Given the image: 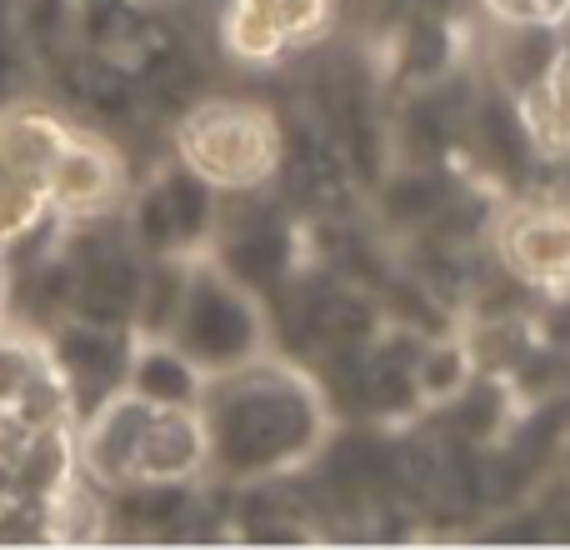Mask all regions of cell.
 <instances>
[{"mask_svg": "<svg viewBox=\"0 0 570 550\" xmlns=\"http://www.w3.org/2000/svg\"><path fill=\"white\" fill-rule=\"evenodd\" d=\"M50 355L60 365L66 395L80 405V415H96L100 405L116 395V385L126 381V341L110 325H90V321H66L50 335Z\"/></svg>", "mask_w": 570, "mask_h": 550, "instance_id": "cell-1", "label": "cell"}, {"mask_svg": "<svg viewBox=\"0 0 570 550\" xmlns=\"http://www.w3.org/2000/svg\"><path fill=\"white\" fill-rule=\"evenodd\" d=\"M176 331H186V351L210 365L236 361V355L250 351V311L230 291H220L216 281H200L196 291H186Z\"/></svg>", "mask_w": 570, "mask_h": 550, "instance_id": "cell-2", "label": "cell"}, {"mask_svg": "<svg viewBox=\"0 0 570 550\" xmlns=\"http://www.w3.org/2000/svg\"><path fill=\"white\" fill-rule=\"evenodd\" d=\"M150 425V405L140 401H106L90 415L86 431V465L100 481H126L136 475V455H140V435Z\"/></svg>", "mask_w": 570, "mask_h": 550, "instance_id": "cell-3", "label": "cell"}, {"mask_svg": "<svg viewBox=\"0 0 570 550\" xmlns=\"http://www.w3.org/2000/svg\"><path fill=\"white\" fill-rule=\"evenodd\" d=\"M46 391H66V385H50L30 345L0 325V411L26 415V421H50V405H40Z\"/></svg>", "mask_w": 570, "mask_h": 550, "instance_id": "cell-4", "label": "cell"}, {"mask_svg": "<svg viewBox=\"0 0 570 550\" xmlns=\"http://www.w3.org/2000/svg\"><path fill=\"white\" fill-rule=\"evenodd\" d=\"M130 391L146 405H190L196 401V375L176 351H140L126 365Z\"/></svg>", "mask_w": 570, "mask_h": 550, "instance_id": "cell-5", "label": "cell"}, {"mask_svg": "<svg viewBox=\"0 0 570 550\" xmlns=\"http://www.w3.org/2000/svg\"><path fill=\"white\" fill-rule=\"evenodd\" d=\"M441 206H445V186L431 170H405V176H395L391 186H385V216H391L395 226L431 220Z\"/></svg>", "mask_w": 570, "mask_h": 550, "instance_id": "cell-6", "label": "cell"}, {"mask_svg": "<svg viewBox=\"0 0 570 550\" xmlns=\"http://www.w3.org/2000/svg\"><path fill=\"white\" fill-rule=\"evenodd\" d=\"M180 301H186V275L176 266H160L150 275H140V295H136V315L150 335H166L176 331V315H180Z\"/></svg>", "mask_w": 570, "mask_h": 550, "instance_id": "cell-7", "label": "cell"}, {"mask_svg": "<svg viewBox=\"0 0 570 550\" xmlns=\"http://www.w3.org/2000/svg\"><path fill=\"white\" fill-rule=\"evenodd\" d=\"M160 200H166V210H170V230H176L180 246L206 236V226H210V196H206V186H200L196 176H170V186L160 190Z\"/></svg>", "mask_w": 570, "mask_h": 550, "instance_id": "cell-8", "label": "cell"}, {"mask_svg": "<svg viewBox=\"0 0 570 550\" xmlns=\"http://www.w3.org/2000/svg\"><path fill=\"white\" fill-rule=\"evenodd\" d=\"M481 140L491 146L495 166H525V130L521 120L511 116V106L505 100H485L481 106Z\"/></svg>", "mask_w": 570, "mask_h": 550, "instance_id": "cell-9", "label": "cell"}, {"mask_svg": "<svg viewBox=\"0 0 570 550\" xmlns=\"http://www.w3.org/2000/svg\"><path fill=\"white\" fill-rule=\"evenodd\" d=\"M451 60V36H445L441 20H415L411 26V40H405V66L415 70V76H435V70Z\"/></svg>", "mask_w": 570, "mask_h": 550, "instance_id": "cell-10", "label": "cell"}, {"mask_svg": "<svg viewBox=\"0 0 570 550\" xmlns=\"http://www.w3.org/2000/svg\"><path fill=\"white\" fill-rule=\"evenodd\" d=\"M455 425H461V435H471V441L491 435L495 425H501V391H495V385H475L471 395H461Z\"/></svg>", "mask_w": 570, "mask_h": 550, "instance_id": "cell-11", "label": "cell"}, {"mask_svg": "<svg viewBox=\"0 0 570 550\" xmlns=\"http://www.w3.org/2000/svg\"><path fill=\"white\" fill-rule=\"evenodd\" d=\"M136 236L146 240V246H156V251H166L170 240H176V230H170V210H166V200H160V190L140 206V216H136Z\"/></svg>", "mask_w": 570, "mask_h": 550, "instance_id": "cell-12", "label": "cell"}, {"mask_svg": "<svg viewBox=\"0 0 570 550\" xmlns=\"http://www.w3.org/2000/svg\"><path fill=\"white\" fill-rule=\"evenodd\" d=\"M0 295H6V271H0Z\"/></svg>", "mask_w": 570, "mask_h": 550, "instance_id": "cell-13", "label": "cell"}]
</instances>
